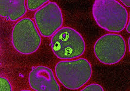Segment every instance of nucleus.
I'll return each instance as SVG.
<instances>
[{
    "label": "nucleus",
    "mask_w": 130,
    "mask_h": 91,
    "mask_svg": "<svg viewBox=\"0 0 130 91\" xmlns=\"http://www.w3.org/2000/svg\"><path fill=\"white\" fill-rule=\"evenodd\" d=\"M27 12L24 0H1L0 15L11 21H16Z\"/></svg>",
    "instance_id": "nucleus-8"
},
{
    "label": "nucleus",
    "mask_w": 130,
    "mask_h": 91,
    "mask_svg": "<svg viewBox=\"0 0 130 91\" xmlns=\"http://www.w3.org/2000/svg\"><path fill=\"white\" fill-rule=\"evenodd\" d=\"M130 39L129 38L128 40V44H129V50L130 51Z\"/></svg>",
    "instance_id": "nucleus-14"
},
{
    "label": "nucleus",
    "mask_w": 130,
    "mask_h": 91,
    "mask_svg": "<svg viewBox=\"0 0 130 91\" xmlns=\"http://www.w3.org/2000/svg\"><path fill=\"white\" fill-rule=\"evenodd\" d=\"M54 54L61 60H72L82 56L86 45L83 36L75 29L65 27L59 29L51 38Z\"/></svg>",
    "instance_id": "nucleus-3"
},
{
    "label": "nucleus",
    "mask_w": 130,
    "mask_h": 91,
    "mask_svg": "<svg viewBox=\"0 0 130 91\" xmlns=\"http://www.w3.org/2000/svg\"><path fill=\"white\" fill-rule=\"evenodd\" d=\"M126 52L123 37L116 33L105 34L97 40L94 46L95 56L100 62L112 65L120 61Z\"/></svg>",
    "instance_id": "nucleus-5"
},
{
    "label": "nucleus",
    "mask_w": 130,
    "mask_h": 91,
    "mask_svg": "<svg viewBox=\"0 0 130 91\" xmlns=\"http://www.w3.org/2000/svg\"><path fill=\"white\" fill-rule=\"evenodd\" d=\"M32 89L36 91H59L60 86L51 69L44 66L33 67L28 76Z\"/></svg>",
    "instance_id": "nucleus-7"
},
{
    "label": "nucleus",
    "mask_w": 130,
    "mask_h": 91,
    "mask_svg": "<svg viewBox=\"0 0 130 91\" xmlns=\"http://www.w3.org/2000/svg\"><path fill=\"white\" fill-rule=\"evenodd\" d=\"M0 90L1 91H12V86L6 78L4 77H0Z\"/></svg>",
    "instance_id": "nucleus-10"
},
{
    "label": "nucleus",
    "mask_w": 130,
    "mask_h": 91,
    "mask_svg": "<svg viewBox=\"0 0 130 91\" xmlns=\"http://www.w3.org/2000/svg\"><path fill=\"white\" fill-rule=\"evenodd\" d=\"M11 41L17 51L27 55L38 50L41 44V37L34 21L25 17L20 20L13 27Z\"/></svg>",
    "instance_id": "nucleus-4"
},
{
    "label": "nucleus",
    "mask_w": 130,
    "mask_h": 91,
    "mask_svg": "<svg viewBox=\"0 0 130 91\" xmlns=\"http://www.w3.org/2000/svg\"><path fill=\"white\" fill-rule=\"evenodd\" d=\"M130 21H129V22L128 23V25H126V26H127V27H126V30H127V31L129 33L130 32Z\"/></svg>",
    "instance_id": "nucleus-13"
},
{
    "label": "nucleus",
    "mask_w": 130,
    "mask_h": 91,
    "mask_svg": "<svg viewBox=\"0 0 130 91\" xmlns=\"http://www.w3.org/2000/svg\"><path fill=\"white\" fill-rule=\"evenodd\" d=\"M92 14L99 27L114 33L120 32L125 28L129 18L126 8L115 0L95 1Z\"/></svg>",
    "instance_id": "nucleus-1"
},
{
    "label": "nucleus",
    "mask_w": 130,
    "mask_h": 91,
    "mask_svg": "<svg viewBox=\"0 0 130 91\" xmlns=\"http://www.w3.org/2000/svg\"><path fill=\"white\" fill-rule=\"evenodd\" d=\"M36 26L44 37H52L60 29L63 23L61 10L58 4L49 2L36 12L34 14Z\"/></svg>",
    "instance_id": "nucleus-6"
},
{
    "label": "nucleus",
    "mask_w": 130,
    "mask_h": 91,
    "mask_svg": "<svg viewBox=\"0 0 130 91\" xmlns=\"http://www.w3.org/2000/svg\"><path fill=\"white\" fill-rule=\"evenodd\" d=\"M50 2L49 1H43V0H37V1H31L27 0L26 1V6L27 9L31 11H34L35 10H38L41 7L46 5L48 2Z\"/></svg>",
    "instance_id": "nucleus-9"
},
{
    "label": "nucleus",
    "mask_w": 130,
    "mask_h": 91,
    "mask_svg": "<svg viewBox=\"0 0 130 91\" xmlns=\"http://www.w3.org/2000/svg\"><path fill=\"white\" fill-rule=\"evenodd\" d=\"M120 2L124 5V6H126L127 7H130V0H127V1H120Z\"/></svg>",
    "instance_id": "nucleus-12"
},
{
    "label": "nucleus",
    "mask_w": 130,
    "mask_h": 91,
    "mask_svg": "<svg viewBox=\"0 0 130 91\" xmlns=\"http://www.w3.org/2000/svg\"><path fill=\"white\" fill-rule=\"evenodd\" d=\"M55 72L58 80L66 88L77 90L90 80L92 68L88 60L79 58L59 61L55 66Z\"/></svg>",
    "instance_id": "nucleus-2"
},
{
    "label": "nucleus",
    "mask_w": 130,
    "mask_h": 91,
    "mask_svg": "<svg viewBox=\"0 0 130 91\" xmlns=\"http://www.w3.org/2000/svg\"><path fill=\"white\" fill-rule=\"evenodd\" d=\"M82 91H103V87L100 84L93 83L85 86Z\"/></svg>",
    "instance_id": "nucleus-11"
}]
</instances>
